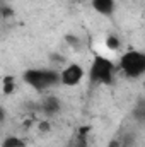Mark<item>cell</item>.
<instances>
[{"label":"cell","instance_id":"obj_1","mask_svg":"<svg viewBox=\"0 0 145 147\" xmlns=\"http://www.w3.org/2000/svg\"><path fill=\"white\" fill-rule=\"evenodd\" d=\"M114 70H116V65L109 58L103 55H96L87 70L89 82L94 86H111L114 80Z\"/></svg>","mask_w":145,"mask_h":147},{"label":"cell","instance_id":"obj_2","mask_svg":"<svg viewBox=\"0 0 145 147\" xmlns=\"http://www.w3.org/2000/svg\"><path fill=\"white\" fill-rule=\"evenodd\" d=\"M22 80L34 91H48L60 84V75L53 69H28L22 74Z\"/></svg>","mask_w":145,"mask_h":147},{"label":"cell","instance_id":"obj_3","mask_svg":"<svg viewBox=\"0 0 145 147\" xmlns=\"http://www.w3.org/2000/svg\"><path fill=\"white\" fill-rule=\"evenodd\" d=\"M118 69L128 79H138L145 74V53L138 50H130L119 57Z\"/></svg>","mask_w":145,"mask_h":147},{"label":"cell","instance_id":"obj_4","mask_svg":"<svg viewBox=\"0 0 145 147\" xmlns=\"http://www.w3.org/2000/svg\"><path fill=\"white\" fill-rule=\"evenodd\" d=\"M58 75H60V84L62 86L73 87V86H79L82 82V79L85 77V70L79 63H68L63 70L58 72Z\"/></svg>","mask_w":145,"mask_h":147},{"label":"cell","instance_id":"obj_5","mask_svg":"<svg viewBox=\"0 0 145 147\" xmlns=\"http://www.w3.org/2000/svg\"><path fill=\"white\" fill-rule=\"evenodd\" d=\"M91 7L97 14H101L104 17H111L116 10V2L114 0H91Z\"/></svg>","mask_w":145,"mask_h":147},{"label":"cell","instance_id":"obj_6","mask_svg":"<svg viewBox=\"0 0 145 147\" xmlns=\"http://www.w3.org/2000/svg\"><path fill=\"white\" fill-rule=\"evenodd\" d=\"M41 110H43V113L53 116V115H58L62 111V103L56 96H48L41 101Z\"/></svg>","mask_w":145,"mask_h":147},{"label":"cell","instance_id":"obj_7","mask_svg":"<svg viewBox=\"0 0 145 147\" xmlns=\"http://www.w3.org/2000/svg\"><path fill=\"white\" fill-rule=\"evenodd\" d=\"M24 146H26L24 140L19 139V137H7L2 144V147H24Z\"/></svg>","mask_w":145,"mask_h":147},{"label":"cell","instance_id":"obj_8","mask_svg":"<svg viewBox=\"0 0 145 147\" xmlns=\"http://www.w3.org/2000/svg\"><path fill=\"white\" fill-rule=\"evenodd\" d=\"M2 87H3V92H5V94H12V92L15 91L14 77H5V79H3V84H2Z\"/></svg>","mask_w":145,"mask_h":147},{"label":"cell","instance_id":"obj_9","mask_svg":"<svg viewBox=\"0 0 145 147\" xmlns=\"http://www.w3.org/2000/svg\"><path fill=\"white\" fill-rule=\"evenodd\" d=\"M119 39L116 36H109L108 39H106V46H108L109 50H119Z\"/></svg>","mask_w":145,"mask_h":147},{"label":"cell","instance_id":"obj_10","mask_svg":"<svg viewBox=\"0 0 145 147\" xmlns=\"http://www.w3.org/2000/svg\"><path fill=\"white\" fill-rule=\"evenodd\" d=\"M3 116H5V111L0 108V123H2V120H3Z\"/></svg>","mask_w":145,"mask_h":147},{"label":"cell","instance_id":"obj_11","mask_svg":"<svg viewBox=\"0 0 145 147\" xmlns=\"http://www.w3.org/2000/svg\"><path fill=\"white\" fill-rule=\"evenodd\" d=\"M75 2H84V0H75Z\"/></svg>","mask_w":145,"mask_h":147}]
</instances>
